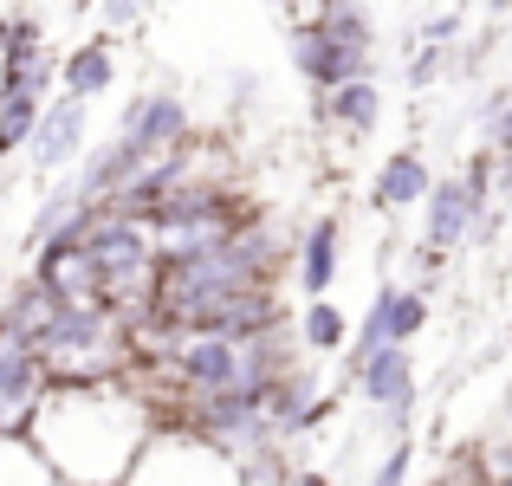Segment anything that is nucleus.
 I'll return each mask as SVG.
<instances>
[{"label":"nucleus","mask_w":512,"mask_h":486,"mask_svg":"<svg viewBox=\"0 0 512 486\" xmlns=\"http://www.w3.org/2000/svg\"><path fill=\"white\" fill-rule=\"evenodd\" d=\"M318 117L338 124L344 137H370V130L383 124V85H376V72H357V78H344V85L318 91Z\"/></svg>","instance_id":"6e6552de"},{"label":"nucleus","mask_w":512,"mask_h":486,"mask_svg":"<svg viewBox=\"0 0 512 486\" xmlns=\"http://www.w3.org/2000/svg\"><path fill=\"white\" fill-rule=\"evenodd\" d=\"M338 260H344V234H338V221H312L299 234V292L305 299H318V292H331L338 286Z\"/></svg>","instance_id":"f8f14e48"},{"label":"nucleus","mask_w":512,"mask_h":486,"mask_svg":"<svg viewBox=\"0 0 512 486\" xmlns=\"http://www.w3.org/2000/svg\"><path fill=\"white\" fill-rule=\"evenodd\" d=\"M78 208H85V195H78V182H59V188H52L46 201H39L33 227H26V247H39V240H52V234H59V227L72 221Z\"/></svg>","instance_id":"f3484780"},{"label":"nucleus","mask_w":512,"mask_h":486,"mask_svg":"<svg viewBox=\"0 0 512 486\" xmlns=\"http://www.w3.org/2000/svg\"><path fill=\"white\" fill-rule=\"evenodd\" d=\"M350 389H357L363 409L389 415V428H402V422H409V409H415V363H409V344H383V350H370L363 363H350Z\"/></svg>","instance_id":"20e7f679"},{"label":"nucleus","mask_w":512,"mask_h":486,"mask_svg":"<svg viewBox=\"0 0 512 486\" xmlns=\"http://www.w3.org/2000/svg\"><path fill=\"white\" fill-rule=\"evenodd\" d=\"M266 409H273V422L286 428L292 441H299L305 428H312L318 415H325V396H318V376H312V370H299V363H292V370H279L273 383H266Z\"/></svg>","instance_id":"9d476101"},{"label":"nucleus","mask_w":512,"mask_h":486,"mask_svg":"<svg viewBox=\"0 0 512 486\" xmlns=\"http://www.w3.org/2000/svg\"><path fill=\"white\" fill-rule=\"evenodd\" d=\"M91 7H98L104 33H124V26H137V20H143V7H150V0H91Z\"/></svg>","instance_id":"6ab92c4d"},{"label":"nucleus","mask_w":512,"mask_h":486,"mask_svg":"<svg viewBox=\"0 0 512 486\" xmlns=\"http://www.w3.org/2000/svg\"><path fill=\"white\" fill-rule=\"evenodd\" d=\"M487 143H493V150H500V156L512 162V91H506V98L487 111Z\"/></svg>","instance_id":"aec40b11"},{"label":"nucleus","mask_w":512,"mask_h":486,"mask_svg":"<svg viewBox=\"0 0 512 486\" xmlns=\"http://www.w3.org/2000/svg\"><path fill=\"white\" fill-rule=\"evenodd\" d=\"M143 162H150V150H143L137 137H124V130H117L111 143H98V150L85 156V169H78L72 182H78V195H85V201H111L117 188L143 169Z\"/></svg>","instance_id":"1a4fd4ad"},{"label":"nucleus","mask_w":512,"mask_h":486,"mask_svg":"<svg viewBox=\"0 0 512 486\" xmlns=\"http://www.w3.org/2000/svg\"><path fill=\"white\" fill-rule=\"evenodd\" d=\"M273 7H279V13H299V0H273Z\"/></svg>","instance_id":"393cba45"},{"label":"nucleus","mask_w":512,"mask_h":486,"mask_svg":"<svg viewBox=\"0 0 512 486\" xmlns=\"http://www.w3.org/2000/svg\"><path fill=\"white\" fill-rule=\"evenodd\" d=\"M299 337H305V350H344L350 344V324L344 312L318 292V299H305V318H299Z\"/></svg>","instance_id":"dca6fc26"},{"label":"nucleus","mask_w":512,"mask_h":486,"mask_svg":"<svg viewBox=\"0 0 512 486\" xmlns=\"http://www.w3.org/2000/svg\"><path fill=\"white\" fill-rule=\"evenodd\" d=\"M156 428H163V402L143 389L137 370H124V376H91V383H52L26 435L39 441V454L52 461L59 480L91 486L137 474Z\"/></svg>","instance_id":"f257e3e1"},{"label":"nucleus","mask_w":512,"mask_h":486,"mask_svg":"<svg viewBox=\"0 0 512 486\" xmlns=\"http://www.w3.org/2000/svg\"><path fill=\"white\" fill-rule=\"evenodd\" d=\"M111 78H117V52H111V39H85V46H78L72 59L59 65V85H65V91H78V98H98Z\"/></svg>","instance_id":"ddd939ff"},{"label":"nucleus","mask_w":512,"mask_h":486,"mask_svg":"<svg viewBox=\"0 0 512 486\" xmlns=\"http://www.w3.org/2000/svg\"><path fill=\"white\" fill-rule=\"evenodd\" d=\"M428 324V292L422 286H389V331H396V344H409L415 331Z\"/></svg>","instance_id":"a211bd4d"},{"label":"nucleus","mask_w":512,"mask_h":486,"mask_svg":"<svg viewBox=\"0 0 512 486\" xmlns=\"http://www.w3.org/2000/svg\"><path fill=\"white\" fill-rule=\"evenodd\" d=\"M0 480L46 486V480H59V474H52V461L39 454V441H33V435H0Z\"/></svg>","instance_id":"2eb2a0df"},{"label":"nucleus","mask_w":512,"mask_h":486,"mask_svg":"<svg viewBox=\"0 0 512 486\" xmlns=\"http://www.w3.org/2000/svg\"><path fill=\"white\" fill-rule=\"evenodd\" d=\"M480 474H487V480H512V435H500V441L487 448V461H480Z\"/></svg>","instance_id":"4be33fe9"},{"label":"nucleus","mask_w":512,"mask_h":486,"mask_svg":"<svg viewBox=\"0 0 512 486\" xmlns=\"http://www.w3.org/2000/svg\"><path fill=\"white\" fill-rule=\"evenodd\" d=\"M117 130H124V137H137L150 156H163L169 143H182L195 124H188V104L175 98V91H156V85H150V91H137V98L124 104Z\"/></svg>","instance_id":"0eeeda50"},{"label":"nucleus","mask_w":512,"mask_h":486,"mask_svg":"<svg viewBox=\"0 0 512 486\" xmlns=\"http://www.w3.org/2000/svg\"><path fill=\"white\" fill-rule=\"evenodd\" d=\"M292 72L312 91H331L357 72H376V26L370 0H325L292 20Z\"/></svg>","instance_id":"f03ea898"},{"label":"nucleus","mask_w":512,"mask_h":486,"mask_svg":"<svg viewBox=\"0 0 512 486\" xmlns=\"http://www.w3.org/2000/svg\"><path fill=\"white\" fill-rule=\"evenodd\" d=\"M318 7H325V0H318Z\"/></svg>","instance_id":"a878e982"},{"label":"nucleus","mask_w":512,"mask_h":486,"mask_svg":"<svg viewBox=\"0 0 512 486\" xmlns=\"http://www.w3.org/2000/svg\"><path fill=\"white\" fill-rule=\"evenodd\" d=\"M409 461H415V454H409V441H396V448L383 454V467H376V486H396L402 474H409Z\"/></svg>","instance_id":"412c9836"},{"label":"nucleus","mask_w":512,"mask_h":486,"mask_svg":"<svg viewBox=\"0 0 512 486\" xmlns=\"http://www.w3.org/2000/svg\"><path fill=\"white\" fill-rule=\"evenodd\" d=\"M13 33H20V13H0V52H13Z\"/></svg>","instance_id":"b1692460"},{"label":"nucleus","mask_w":512,"mask_h":486,"mask_svg":"<svg viewBox=\"0 0 512 486\" xmlns=\"http://www.w3.org/2000/svg\"><path fill=\"white\" fill-rule=\"evenodd\" d=\"M480 221H487V195H480L467 175H441L422 201V247L454 253L467 240H480Z\"/></svg>","instance_id":"7ed1b4c3"},{"label":"nucleus","mask_w":512,"mask_h":486,"mask_svg":"<svg viewBox=\"0 0 512 486\" xmlns=\"http://www.w3.org/2000/svg\"><path fill=\"white\" fill-rule=\"evenodd\" d=\"M428 188H435V175H428V156L422 150H396L376 169V182H370V201L383 214H402V208H415V201H428Z\"/></svg>","instance_id":"9b49d317"},{"label":"nucleus","mask_w":512,"mask_h":486,"mask_svg":"<svg viewBox=\"0 0 512 486\" xmlns=\"http://www.w3.org/2000/svg\"><path fill=\"white\" fill-rule=\"evenodd\" d=\"M85 104H91V98H78V91H59V98H46V111H39V130H33V143H26V156H33V175H59L65 162L85 150V130H91Z\"/></svg>","instance_id":"423d86ee"},{"label":"nucleus","mask_w":512,"mask_h":486,"mask_svg":"<svg viewBox=\"0 0 512 486\" xmlns=\"http://www.w3.org/2000/svg\"><path fill=\"white\" fill-rule=\"evenodd\" d=\"M46 98H52V91H26V85L20 91H0V156H13V150H26V143H33Z\"/></svg>","instance_id":"4468645a"},{"label":"nucleus","mask_w":512,"mask_h":486,"mask_svg":"<svg viewBox=\"0 0 512 486\" xmlns=\"http://www.w3.org/2000/svg\"><path fill=\"white\" fill-rule=\"evenodd\" d=\"M52 363L33 344H0V435H26L39 402L52 396Z\"/></svg>","instance_id":"39448f33"},{"label":"nucleus","mask_w":512,"mask_h":486,"mask_svg":"<svg viewBox=\"0 0 512 486\" xmlns=\"http://www.w3.org/2000/svg\"><path fill=\"white\" fill-rule=\"evenodd\" d=\"M454 33H461V13H435L422 26V39H435V46H454Z\"/></svg>","instance_id":"5701e85b"}]
</instances>
